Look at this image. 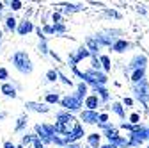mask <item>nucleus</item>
<instances>
[{
  "instance_id": "f257e3e1",
  "label": "nucleus",
  "mask_w": 149,
  "mask_h": 148,
  "mask_svg": "<svg viewBox=\"0 0 149 148\" xmlns=\"http://www.w3.org/2000/svg\"><path fill=\"white\" fill-rule=\"evenodd\" d=\"M13 61H14L16 68L20 70L22 73H30L32 66H30V59H29V55H27L25 52H16V54H14V57H13Z\"/></svg>"
},
{
  "instance_id": "f03ea898",
  "label": "nucleus",
  "mask_w": 149,
  "mask_h": 148,
  "mask_svg": "<svg viewBox=\"0 0 149 148\" xmlns=\"http://www.w3.org/2000/svg\"><path fill=\"white\" fill-rule=\"evenodd\" d=\"M62 105L66 107V109H80V105H82V100L78 98V97H66L64 100H62Z\"/></svg>"
},
{
  "instance_id": "7ed1b4c3",
  "label": "nucleus",
  "mask_w": 149,
  "mask_h": 148,
  "mask_svg": "<svg viewBox=\"0 0 149 148\" xmlns=\"http://www.w3.org/2000/svg\"><path fill=\"white\" fill-rule=\"evenodd\" d=\"M82 136H84V128H82L80 125H77V127H74L73 130H71V134H69V136H66V141L73 143V141H77V139H78V137H82Z\"/></svg>"
},
{
  "instance_id": "20e7f679",
  "label": "nucleus",
  "mask_w": 149,
  "mask_h": 148,
  "mask_svg": "<svg viewBox=\"0 0 149 148\" xmlns=\"http://www.w3.org/2000/svg\"><path fill=\"white\" fill-rule=\"evenodd\" d=\"M82 120L87 121V123H96L100 120V116L94 113V111H85V113H82Z\"/></svg>"
},
{
  "instance_id": "39448f33",
  "label": "nucleus",
  "mask_w": 149,
  "mask_h": 148,
  "mask_svg": "<svg viewBox=\"0 0 149 148\" xmlns=\"http://www.w3.org/2000/svg\"><path fill=\"white\" fill-rule=\"evenodd\" d=\"M34 27H32V23L30 22H22V25H20V29H18V32H20L22 36L23 34H27V32H30Z\"/></svg>"
},
{
  "instance_id": "423d86ee",
  "label": "nucleus",
  "mask_w": 149,
  "mask_h": 148,
  "mask_svg": "<svg viewBox=\"0 0 149 148\" xmlns=\"http://www.w3.org/2000/svg\"><path fill=\"white\" fill-rule=\"evenodd\" d=\"M2 93H4V95H7V97H13V98L16 97L14 87H13V86H9V84H4V86H2Z\"/></svg>"
},
{
  "instance_id": "0eeeda50",
  "label": "nucleus",
  "mask_w": 149,
  "mask_h": 148,
  "mask_svg": "<svg viewBox=\"0 0 149 148\" xmlns=\"http://www.w3.org/2000/svg\"><path fill=\"white\" fill-rule=\"evenodd\" d=\"M85 105L89 107V111H94L96 105H98V97H89V98L85 100Z\"/></svg>"
},
{
  "instance_id": "6e6552de",
  "label": "nucleus",
  "mask_w": 149,
  "mask_h": 148,
  "mask_svg": "<svg viewBox=\"0 0 149 148\" xmlns=\"http://www.w3.org/2000/svg\"><path fill=\"white\" fill-rule=\"evenodd\" d=\"M87 55H89V50H87V48H80V52H78L77 55H74V57H73L71 61H73V63H78L80 59H84V57H87Z\"/></svg>"
},
{
  "instance_id": "1a4fd4ad",
  "label": "nucleus",
  "mask_w": 149,
  "mask_h": 148,
  "mask_svg": "<svg viewBox=\"0 0 149 148\" xmlns=\"http://www.w3.org/2000/svg\"><path fill=\"white\" fill-rule=\"evenodd\" d=\"M89 144L91 146H98L100 144V136L98 134H91L89 136Z\"/></svg>"
},
{
  "instance_id": "9d476101",
  "label": "nucleus",
  "mask_w": 149,
  "mask_h": 148,
  "mask_svg": "<svg viewBox=\"0 0 149 148\" xmlns=\"http://www.w3.org/2000/svg\"><path fill=\"white\" fill-rule=\"evenodd\" d=\"M124 48H128V43H126V41H117V43L114 45V50H116V52H123Z\"/></svg>"
},
{
  "instance_id": "9b49d317",
  "label": "nucleus",
  "mask_w": 149,
  "mask_h": 148,
  "mask_svg": "<svg viewBox=\"0 0 149 148\" xmlns=\"http://www.w3.org/2000/svg\"><path fill=\"white\" fill-rule=\"evenodd\" d=\"M142 75H144V70L140 68V70H137V71L133 73V80H135V82H139V80L142 79Z\"/></svg>"
},
{
  "instance_id": "f8f14e48",
  "label": "nucleus",
  "mask_w": 149,
  "mask_h": 148,
  "mask_svg": "<svg viewBox=\"0 0 149 148\" xmlns=\"http://www.w3.org/2000/svg\"><path fill=\"white\" fill-rule=\"evenodd\" d=\"M46 77H48V80H52V82H55V80H57V77H59V73L52 70V71H48V75H46Z\"/></svg>"
},
{
  "instance_id": "ddd939ff",
  "label": "nucleus",
  "mask_w": 149,
  "mask_h": 148,
  "mask_svg": "<svg viewBox=\"0 0 149 148\" xmlns=\"http://www.w3.org/2000/svg\"><path fill=\"white\" fill-rule=\"evenodd\" d=\"M101 63H103L105 70H110V59L107 57V55H103V57H101Z\"/></svg>"
},
{
  "instance_id": "4468645a",
  "label": "nucleus",
  "mask_w": 149,
  "mask_h": 148,
  "mask_svg": "<svg viewBox=\"0 0 149 148\" xmlns=\"http://www.w3.org/2000/svg\"><path fill=\"white\" fill-rule=\"evenodd\" d=\"M29 105H30V107H34L36 111H43V113H46V111H48L45 105H37V104H29Z\"/></svg>"
},
{
  "instance_id": "2eb2a0df",
  "label": "nucleus",
  "mask_w": 149,
  "mask_h": 148,
  "mask_svg": "<svg viewBox=\"0 0 149 148\" xmlns=\"http://www.w3.org/2000/svg\"><path fill=\"white\" fill-rule=\"evenodd\" d=\"M7 27H9L11 30L16 27V20H14V18H7Z\"/></svg>"
},
{
  "instance_id": "dca6fc26",
  "label": "nucleus",
  "mask_w": 149,
  "mask_h": 148,
  "mask_svg": "<svg viewBox=\"0 0 149 148\" xmlns=\"http://www.w3.org/2000/svg\"><path fill=\"white\" fill-rule=\"evenodd\" d=\"M46 100H48L50 104H55V102H59V97H57V95H48Z\"/></svg>"
},
{
  "instance_id": "f3484780",
  "label": "nucleus",
  "mask_w": 149,
  "mask_h": 148,
  "mask_svg": "<svg viewBox=\"0 0 149 148\" xmlns=\"http://www.w3.org/2000/svg\"><path fill=\"white\" fill-rule=\"evenodd\" d=\"M114 111H116L119 116H124V113H123V109H121V105H119V104H114Z\"/></svg>"
},
{
  "instance_id": "a211bd4d",
  "label": "nucleus",
  "mask_w": 149,
  "mask_h": 148,
  "mask_svg": "<svg viewBox=\"0 0 149 148\" xmlns=\"http://www.w3.org/2000/svg\"><path fill=\"white\" fill-rule=\"evenodd\" d=\"M11 7L16 11V9H22V2H18V0H14V2H11Z\"/></svg>"
},
{
  "instance_id": "6ab92c4d",
  "label": "nucleus",
  "mask_w": 149,
  "mask_h": 148,
  "mask_svg": "<svg viewBox=\"0 0 149 148\" xmlns=\"http://www.w3.org/2000/svg\"><path fill=\"white\" fill-rule=\"evenodd\" d=\"M4 79H7V70L0 68V80H4Z\"/></svg>"
},
{
  "instance_id": "aec40b11",
  "label": "nucleus",
  "mask_w": 149,
  "mask_h": 148,
  "mask_svg": "<svg viewBox=\"0 0 149 148\" xmlns=\"http://www.w3.org/2000/svg\"><path fill=\"white\" fill-rule=\"evenodd\" d=\"M66 29H64V25H55L53 27V32H64Z\"/></svg>"
},
{
  "instance_id": "412c9836",
  "label": "nucleus",
  "mask_w": 149,
  "mask_h": 148,
  "mask_svg": "<svg viewBox=\"0 0 149 148\" xmlns=\"http://www.w3.org/2000/svg\"><path fill=\"white\" fill-rule=\"evenodd\" d=\"M100 120H101V123H105V121L108 120V116H107V114H101V116H100Z\"/></svg>"
},
{
  "instance_id": "4be33fe9",
  "label": "nucleus",
  "mask_w": 149,
  "mask_h": 148,
  "mask_svg": "<svg viewBox=\"0 0 149 148\" xmlns=\"http://www.w3.org/2000/svg\"><path fill=\"white\" fill-rule=\"evenodd\" d=\"M132 121L137 123V121H139V114H132Z\"/></svg>"
},
{
  "instance_id": "5701e85b",
  "label": "nucleus",
  "mask_w": 149,
  "mask_h": 148,
  "mask_svg": "<svg viewBox=\"0 0 149 148\" xmlns=\"http://www.w3.org/2000/svg\"><path fill=\"white\" fill-rule=\"evenodd\" d=\"M101 148H116V144H107V146H101Z\"/></svg>"
},
{
  "instance_id": "b1692460",
  "label": "nucleus",
  "mask_w": 149,
  "mask_h": 148,
  "mask_svg": "<svg viewBox=\"0 0 149 148\" xmlns=\"http://www.w3.org/2000/svg\"><path fill=\"white\" fill-rule=\"evenodd\" d=\"M68 148H80L78 144H68Z\"/></svg>"
},
{
  "instance_id": "393cba45",
  "label": "nucleus",
  "mask_w": 149,
  "mask_h": 148,
  "mask_svg": "<svg viewBox=\"0 0 149 148\" xmlns=\"http://www.w3.org/2000/svg\"><path fill=\"white\" fill-rule=\"evenodd\" d=\"M4 146H6V148H14V146H13V144H11V143H6V144H4Z\"/></svg>"
},
{
  "instance_id": "a878e982",
  "label": "nucleus",
  "mask_w": 149,
  "mask_h": 148,
  "mask_svg": "<svg viewBox=\"0 0 149 148\" xmlns=\"http://www.w3.org/2000/svg\"><path fill=\"white\" fill-rule=\"evenodd\" d=\"M0 41H2V32H0Z\"/></svg>"
},
{
  "instance_id": "bb28decb",
  "label": "nucleus",
  "mask_w": 149,
  "mask_h": 148,
  "mask_svg": "<svg viewBox=\"0 0 149 148\" xmlns=\"http://www.w3.org/2000/svg\"><path fill=\"white\" fill-rule=\"evenodd\" d=\"M0 11H2V4H0Z\"/></svg>"
},
{
  "instance_id": "cd10ccee",
  "label": "nucleus",
  "mask_w": 149,
  "mask_h": 148,
  "mask_svg": "<svg viewBox=\"0 0 149 148\" xmlns=\"http://www.w3.org/2000/svg\"><path fill=\"white\" fill-rule=\"evenodd\" d=\"M18 148H23V146H18Z\"/></svg>"
}]
</instances>
